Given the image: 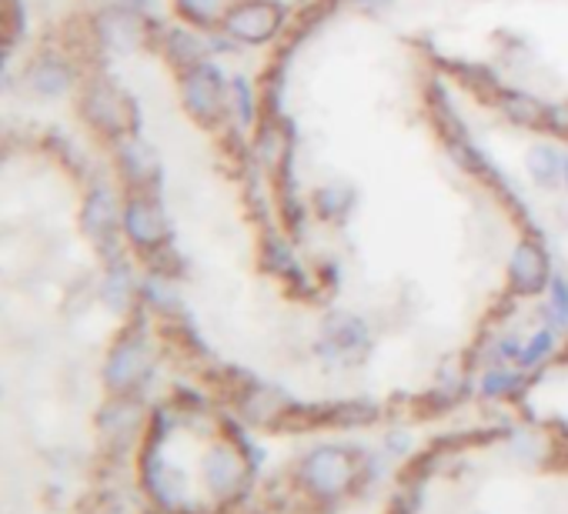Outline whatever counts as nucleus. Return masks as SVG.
<instances>
[{
	"instance_id": "nucleus-1",
	"label": "nucleus",
	"mask_w": 568,
	"mask_h": 514,
	"mask_svg": "<svg viewBox=\"0 0 568 514\" xmlns=\"http://www.w3.org/2000/svg\"><path fill=\"white\" fill-rule=\"evenodd\" d=\"M281 27V11L268 0H245L227 14V31L237 41L248 44H261L268 37H275V31Z\"/></svg>"
},
{
	"instance_id": "nucleus-2",
	"label": "nucleus",
	"mask_w": 568,
	"mask_h": 514,
	"mask_svg": "<svg viewBox=\"0 0 568 514\" xmlns=\"http://www.w3.org/2000/svg\"><path fill=\"white\" fill-rule=\"evenodd\" d=\"M185 101H188V111L198 118V121H211L218 118L221 104H224V80H221V70L214 67H191L188 80H185Z\"/></svg>"
},
{
	"instance_id": "nucleus-3",
	"label": "nucleus",
	"mask_w": 568,
	"mask_h": 514,
	"mask_svg": "<svg viewBox=\"0 0 568 514\" xmlns=\"http://www.w3.org/2000/svg\"><path fill=\"white\" fill-rule=\"evenodd\" d=\"M85 114L91 124L104 127V131H127L131 124V104L127 98L114 94L111 88H91L88 98H85Z\"/></svg>"
},
{
	"instance_id": "nucleus-4",
	"label": "nucleus",
	"mask_w": 568,
	"mask_h": 514,
	"mask_svg": "<svg viewBox=\"0 0 568 514\" xmlns=\"http://www.w3.org/2000/svg\"><path fill=\"white\" fill-rule=\"evenodd\" d=\"M124 227L131 231V241L141 244V247L160 244V237H165V217H160V211L154 204H147V201H131L127 204Z\"/></svg>"
},
{
	"instance_id": "nucleus-5",
	"label": "nucleus",
	"mask_w": 568,
	"mask_h": 514,
	"mask_svg": "<svg viewBox=\"0 0 568 514\" xmlns=\"http://www.w3.org/2000/svg\"><path fill=\"white\" fill-rule=\"evenodd\" d=\"M512 281L522 291H538L545 281V254L532 244H522L515 250V261H512Z\"/></svg>"
},
{
	"instance_id": "nucleus-6",
	"label": "nucleus",
	"mask_w": 568,
	"mask_h": 514,
	"mask_svg": "<svg viewBox=\"0 0 568 514\" xmlns=\"http://www.w3.org/2000/svg\"><path fill=\"white\" fill-rule=\"evenodd\" d=\"M118 224V211H114V198L108 191H94L88 198V208H85V227L94 234V237H104L111 234Z\"/></svg>"
},
{
	"instance_id": "nucleus-7",
	"label": "nucleus",
	"mask_w": 568,
	"mask_h": 514,
	"mask_svg": "<svg viewBox=\"0 0 568 514\" xmlns=\"http://www.w3.org/2000/svg\"><path fill=\"white\" fill-rule=\"evenodd\" d=\"M101 31H104V41H108L111 47H118V51H131V47L137 44V37H141V21H137L134 14H121V11H114V14H104Z\"/></svg>"
},
{
	"instance_id": "nucleus-8",
	"label": "nucleus",
	"mask_w": 568,
	"mask_h": 514,
	"mask_svg": "<svg viewBox=\"0 0 568 514\" xmlns=\"http://www.w3.org/2000/svg\"><path fill=\"white\" fill-rule=\"evenodd\" d=\"M121 167H124V175L131 178V181H147L154 170H157V160H154V154L144 147V144H137V141H127V144H121Z\"/></svg>"
},
{
	"instance_id": "nucleus-9",
	"label": "nucleus",
	"mask_w": 568,
	"mask_h": 514,
	"mask_svg": "<svg viewBox=\"0 0 568 514\" xmlns=\"http://www.w3.org/2000/svg\"><path fill=\"white\" fill-rule=\"evenodd\" d=\"M31 83L41 91V94H60L67 83H70V74L60 60H37L34 70H31Z\"/></svg>"
},
{
	"instance_id": "nucleus-10",
	"label": "nucleus",
	"mask_w": 568,
	"mask_h": 514,
	"mask_svg": "<svg viewBox=\"0 0 568 514\" xmlns=\"http://www.w3.org/2000/svg\"><path fill=\"white\" fill-rule=\"evenodd\" d=\"M528 170L538 185H555V178L561 175V157L552 147H535L528 157Z\"/></svg>"
},
{
	"instance_id": "nucleus-11",
	"label": "nucleus",
	"mask_w": 568,
	"mask_h": 514,
	"mask_svg": "<svg viewBox=\"0 0 568 514\" xmlns=\"http://www.w3.org/2000/svg\"><path fill=\"white\" fill-rule=\"evenodd\" d=\"M505 114H509L515 124H528V127H535V124H542V121H548V118H552V111H545L538 101L522 98V94L505 98Z\"/></svg>"
},
{
	"instance_id": "nucleus-12",
	"label": "nucleus",
	"mask_w": 568,
	"mask_h": 514,
	"mask_svg": "<svg viewBox=\"0 0 568 514\" xmlns=\"http://www.w3.org/2000/svg\"><path fill=\"white\" fill-rule=\"evenodd\" d=\"M168 54L171 60H178L181 67H198V57H201V41L188 31H175L168 37Z\"/></svg>"
},
{
	"instance_id": "nucleus-13",
	"label": "nucleus",
	"mask_w": 568,
	"mask_h": 514,
	"mask_svg": "<svg viewBox=\"0 0 568 514\" xmlns=\"http://www.w3.org/2000/svg\"><path fill=\"white\" fill-rule=\"evenodd\" d=\"M318 211L324 214V217H338V214H345V208H348V201H352V194L342 188V185H332V188H324V191H318Z\"/></svg>"
},
{
	"instance_id": "nucleus-14",
	"label": "nucleus",
	"mask_w": 568,
	"mask_h": 514,
	"mask_svg": "<svg viewBox=\"0 0 568 514\" xmlns=\"http://www.w3.org/2000/svg\"><path fill=\"white\" fill-rule=\"evenodd\" d=\"M178 4H181V14H188L194 24H211L224 0H178Z\"/></svg>"
},
{
	"instance_id": "nucleus-15",
	"label": "nucleus",
	"mask_w": 568,
	"mask_h": 514,
	"mask_svg": "<svg viewBox=\"0 0 568 514\" xmlns=\"http://www.w3.org/2000/svg\"><path fill=\"white\" fill-rule=\"evenodd\" d=\"M565 170H568V167H565Z\"/></svg>"
}]
</instances>
